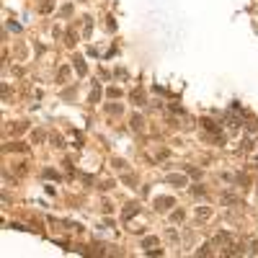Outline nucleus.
<instances>
[{"instance_id": "nucleus-1", "label": "nucleus", "mask_w": 258, "mask_h": 258, "mask_svg": "<svg viewBox=\"0 0 258 258\" xmlns=\"http://www.w3.org/2000/svg\"><path fill=\"white\" fill-rule=\"evenodd\" d=\"M168 204H170V199H158V209H165Z\"/></svg>"}, {"instance_id": "nucleus-2", "label": "nucleus", "mask_w": 258, "mask_h": 258, "mask_svg": "<svg viewBox=\"0 0 258 258\" xmlns=\"http://www.w3.org/2000/svg\"><path fill=\"white\" fill-rule=\"evenodd\" d=\"M132 127H134V129L142 127V119H140V116H134V119H132Z\"/></svg>"}]
</instances>
